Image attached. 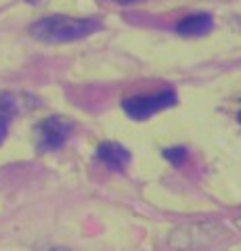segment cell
I'll return each mask as SVG.
<instances>
[{
    "label": "cell",
    "instance_id": "obj_9",
    "mask_svg": "<svg viewBox=\"0 0 241 251\" xmlns=\"http://www.w3.org/2000/svg\"><path fill=\"white\" fill-rule=\"evenodd\" d=\"M235 226H239V228H241V216L235 218Z\"/></svg>",
    "mask_w": 241,
    "mask_h": 251
},
{
    "label": "cell",
    "instance_id": "obj_2",
    "mask_svg": "<svg viewBox=\"0 0 241 251\" xmlns=\"http://www.w3.org/2000/svg\"><path fill=\"white\" fill-rule=\"evenodd\" d=\"M224 234V228L216 222H193L183 224L170 230L168 234V247L176 251H195L214 245Z\"/></svg>",
    "mask_w": 241,
    "mask_h": 251
},
{
    "label": "cell",
    "instance_id": "obj_8",
    "mask_svg": "<svg viewBox=\"0 0 241 251\" xmlns=\"http://www.w3.org/2000/svg\"><path fill=\"white\" fill-rule=\"evenodd\" d=\"M6 132H9V117L0 113V143L6 138Z\"/></svg>",
    "mask_w": 241,
    "mask_h": 251
},
{
    "label": "cell",
    "instance_id": "obj_3",
    "mask_svg": "<svg viewBox=\"0 0 241 251\" xmlns=\"http://www.w3.org/2000/svg\"><path fill=\"white\" fill-rule=\"evenodd\" d=\"M178 103V97L172 88H161L151 94H130L122 100V109L130 120L145 122L151 115L164 111L168 107H174Z\"/></svg>",
    "mask_w": 241,
    "mask_h": 251
},
{
    "label": "cell",
    "instance_id": "obj_7",
    "mask_svg": "<svg viewBox=\"0 0 241 251\" xmlns=\"http://www.w3.org/2000/svg\"><path fill=\"white\" fill-rule=\"evenodd\" d=\"M164 157L172 163V166H183L185 159H187V149L185 147H172V149H166Z\"/></svg>",
    "mask_w": 241,
    "mask_h": 251
},
{
    "label": "cell",
    "instance_id": "obj_1",
    "mask_svg": "<svg viewBox=\"0 0 241 251\" xmlns=\"http://www.w3.org/2000/svg\"><path fill=\"white\" fill-rule=\"evenodd\" d=\"M101 27H103V23L99 19L51 15V17L38 19L36 23H32L29 25V34L36 40L46 44H63V42H76V40H82V38H88Z\"/></svg>",
    "mask_w": 241,
    "mask_h": 251
},
{
    "label": "cell",
    "instance_id": "obj_6",
    "mask_svg": "<svg viewBox=\"0 0 241 251\" xmlns=\"http://www.w3.org/2000/svg\"><path fill=\"white\" fill-rule=\"evenodd\" d=\"M212 27H214L212 15L195 13V15H189V17H185L183 21L176 23V34L185 36V38H199V36L210 34Z\"/></svg>",
    "mask_w": 241,
    "mask_h": 251
},
{
    "label": "cell",
    "instance_id": "obj_12",
    "mask_svg": "<svg viewBox=\"0 0 241 251\" xmlns=\"http://www.w3.org/2000/svg\"><path fill=\"white\" fill-rule=\"evenodd\" d=\"M237 120H239V124H241V111H239V113H237Z\"/></svg>",
    "mask_w": 241,
    "mask_h": 251
},
{
    "label": "cell",
    "instance_id": "obj_10",
    "mask_svg": "<svg viewBox=\"0 0 241 251\" xmlns=\"http://www.w3.org/2000/svg\"><path fill=\"white\" fill-rule=\"evenodd\" d=\"M51 251H72V249H65V247H55V249H51Z\"/></svg>",
    "mask_w": 241,
    "mask_h": 251
},
{
    "label": "cell",
    "instance_id": "obj_11",
    "mask_svg": "<svg viewBox=\"0 0 241 251\" xmlns=\"http://www.w3.org/2000/svg\"><path fill=\"white\" fill-rule=\"evenodd\" d=\"M118 2H126L128 4V2H138V0H118Z\"/></svg>",
    "mask_w": 241,
    "mask_h": 251
},
{
    "label": "cell",
    "instance_id": "obj_5",
    "mask_svg": "<svg viewBox=\"0 0 241 251\" xmlns=\"http://www.w3.org/2000/svg\"><path fill=\"white\" fill-rule=\"evenodd\" d=\"M97 159L103 163L107 170L124 172V168H126L128 161H130V151L126 147H122L120 143L105 140V143H101L99 149H97Z\"/></svg>",
    "mask_w": 241,
    "mask_h": 251
},
{
    "label": "cell",
    "instance_id": "obj_4",
    "mask_svg": "<svg viewBox=\"0 0 241 251\" xmlns=\"http://www.w3.org/2000/svg\"><path fill=\"white\" fill-rule=\"evenodd\" d=\"M74 132V124L65 120V117H59V115H51L46 117V120H42L40 124H38L36 128V143H38V151H57V149H61L67 138L72 136Z\"/></svg>",
    "mask_w": 241,
    "mask_h": 251
}]
</instances>
